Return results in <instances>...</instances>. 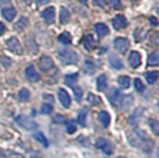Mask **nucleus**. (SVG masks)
<instances>
[{
	"instance_id": "obj_1",
	"label": "nucleus",
	"mask_w": 159,
	"mask_h": 158,
	"mask_svg": "<svg viewBox=\"0 0 159 158\" xmlns=\"http://www.w3.org/2000/svg\"><path fill=\"white\" fill-rule=\"evenodd\" d=\"M128 142L134 146L139 147L144 152H150L153 147V142L143 130H134L128 136Z\"/></svg>"
},
{
	"instance_id": "obj_2",
	"label": "nucleus",
	"mask_w": 159,
	"mask_h": 158,
	"mask_svg": "<svg viewBox=\"0 0 159 158\" xmlns=\"http://www.w3.org/2000/svg\"><path fill=\"white\" fill-rule=\"evenodd\" d=\"M57 57H58V59L61 61V63H63L64 66L76 64L77 61H79L77 53H75L74 50H70V49H62V50H58Z\"/></svg>"
},
{
	"instance_id": "obj_3",
	"label": "nucleus",
	"mask_w": 159,
	"mask_h": 158,
	"mask_svg": "<svg viewBox=\"0 0 159 158\" xmlns=\"http://www.w3.org/2000/svg\"><path fill=\"white\" fill-rule=\"evenodd\" d=\"M17 123L19 124L23 128H25L27 131H33V130H37L38 128V124L36 121H33L32 119H30L26 115H19L16 118Z\"/></svg>"
},
{
	"instance_id": "obj_4",
	"label": "nucleus",
	"mask_w": 159,
	"mask_h": 158,
	"mask_svg": "<svg viewBox=\"0 0 159 158\" xmlns=\"http://www.w3.org/2000/svg\"><path fill=\"white\" fill-rule=\"evenodd\" d=\"M6 45H7V49H8L11 53H16V55H23L21 45H20L19 40H17L16 37H11L10 40H7Z\"/></svg>"
},
{
	"instance_id": "obj_5",
	"label": "nucleus",
	"mask_w": 159,
	"mask_h": 158,
	"mask_svg": "<svg viewBox=\"0 0 159 158\" xmlns=\"http://www.w3.org/2000/svg\"><path fill=\"white\" fill-rule=\"evenodd\" d=\"M96 147H98L99 150H101L103 153H106V155H111L113 152V149H114V146H113L112 143H111L108 139H105V138L98 139V142H96Z\"/></svg>"
},
{
	"instance_id": "obj_6",
	"label": "nucleus",
	"mask_w": 159,
	"mask_h": 158,
	"mask_svg": "<svg viewBox=\"0 0 159 158\" xmlns=\"http://www.w3.org/2000/svg\"><path fill=\"white\" fill-rule=\"evenodd\" d=\"M128 46H129V43H128V40H127L126 38L118 37V38L114 40V48H115L120 53H126L127 49H128Z\"/></svg>"
},
{
	"instance_id": "obj_7",
	"label": "nucleus",
	"mask_w": 159,
	"mask_h": 158,
	"mask_svg": "<svg viewBox=\"0 0 159 158\" xmlns=\"http://www.w3.org/2000/svg\"><path fill=\"white\" fill-rule=\"evenodd\" d=\"M38 67L42 72H48L53 67V61L49 56H43L38 62Z\"/></svg>"
},
{
	"instance_id": "obj_8",
	"label": "nucleus",
	"mask_w": 159,
	"mask_h": 158,
	"mask_svg": "<svg viewBox=\"0 0 159 158\" xmlns=\"http://www.w3.org/2000/svg\"><path fill=\"white\" fill-rule=\"evenodd\" d=\"M107 98L111 101L112 105H116V104L121 102V93H120L119 89L112 88L109 92L107 93Z\"/></svg>"
},
{
	"instance_id": "obj_9",
	"label": "nucleus",
	"mask_w": 159,
	"mask_h": 158,
	"mask_svg": "<svg viewBox=\"0 0 159 158\" xmlns=\"http://www.w3.org/2000/svg\"><path fill=\"white\" fill-rule=\"evenodd\" d=\"M42 17L43 19L45 20V23L48 24H52L55 21V7L50 6L45 8L43 12H42Z\"/></svg>"
},
{
	"instance_id": "obj_10",
	"label": "nucleus",
	"mask_w": 159,
	"mask_h": 158,
	"mask_svg": "<svg viewBox=\"0 0 159 158\" xmlns=\"http://www.w3.org/2000/svg\"><path fill=\"white\" fill-rule=\"evenodd\" d=\"M113 26L115 30H122V29H125V27L128 25V23H127V19L124 17V16H116L114 19H113Z\"/></svg>"
},
{
	"instance_id": "obj_11",
	"label": "nucleus",
	"mask_w": 159,
	"mask_h": 158,
	"mask_svg": "<svg viewBox=\"0 0 159 158\" xmlns=\"http://www.w3.org/2000/svg\"><path fill=\"white\" fill-rule=\"evenodd\" d=\"M25 75H26V79L29 81H31V82H37L39 80V75H38V72H36L33 66H29L25 69Z\"/></svg>"
},
{
	"instance_id": "obj_12",
	"label": "nucleus",
	"mask_w": 159,
	"mask_h": 158,
	"mask_svg": "<svg viewBox=\"0 0 159 158\" xmlns=\"http://www.w3.org/2000/svg\"><path fill=\"white\" fill-rule=\"evenodd\" d=\"M129 64L131 67L133 68H138L140 66V63H141V55H140L138 51H132V53H129Z\"/></svg>"
},
{
	"instance_id": "obj_13",
	"label": "nucleus",
	"mask_w": 159,
	"mask_h": 158,
	"mask_svg": "<svg viewBox=\"0 0 159 158\" xmlns=\"http://www.w3.org/2000/svg\"><path fill=\"white\" fill-rule=\"evenodd\" d=\"M58 99H60L61 104L64 106L66 108L70 107V104H71L70 96H69L68 92H66L64 89H60V91H58Z\"/></svg>"
},
{
	"instance_id": "obj_14",
	"label": "nucleus",
	"mask_w": 159,
	"mask_h": 158,
	"mask_svg": "<svg viewBox=\"0 0 159 158\" xmlns=\"http://www.w3.org/2000/svg\"><path fill=\"white\" fill-rule=\"evenodd\" d=\"M94 29H95V32L99 35V37H105V36H107V35L109 33V29H108V26L105 25L103 23H98V24H95Z\"/></svg>"
},
{
	"instance_id": "obj_15",
	"label": "nucleus",
	"mask_w": 159,
	"mask_h": 158,
	"mask_svg": "<svg viewBox=\"0 0 159 158\" xmlns=\"http://www.w3.org/2000/svg\"><path fill=\"white\" fill-rule=\"evenodd\" d=\"M109 64H111V67L114 68V69H121V68L124 67L122 61H121L116 55H114V53L109 55Z\"/></svg>"
},
{
	"instance_id": "obj_16",
	"label": "nucleus",
	"mask_w": 159,
	"mask_h": 158,
	"mask_svg": "<svg viewBox=\"0 0 159 158\" xmlns=\"http://www.w3.org/2000/svg\"><path fill=\"white\" fill-rule=\"evenodd\" d=\"M143 114H144V108L140 107V108H138V109H135V112L129 117V123H131L132 125L138 124V123L140 121V119H141V117H143Z\"/></svg>"
},
{
	"instance_id": "obj_17",
	"label": "nucleus",
	"mask_w": 159,
	"mask_h": 158,
	"mask_svg": "<svg viewBox=\"0 0 159 158\" xmlns=\"http://www.w3.org/2000/svg\"><path fill=\"white\" fill-rule=\"evenodd\" d=\"M2 17L5 18L6 20H8V21H11V20H13V18L16 17V14H17V12H16V10H14L13 7H5V8H2Z\"/></svg>"
},
{
	"instance_id": "obj_18",
	"label": "nucleus",
	"mask_w": 159,
	"mask_h": 158,
	"mask_svg": "<svg viewBox=\"0 0 159 158\" xmlns=\"http://www.w3.org/2000/svg\"><path fill=\"white\" fill-rule=\"evenodd\" d=\"M83 45L89 51H92L94 48H95V42H94V38L92 35H87L86 37L83 38Z\"/></svg>"
},
{
	"instance_id": "obj_19",
	"label": "nucleus",
	"mask_w": 159,
	"mask_h": 158,
	"mask_svg": "<svg viewBox=\"0 0 159 158\" xmlns=\"http://www.w3.org/2000/svg\"><path fill=\"white\" fill-rule=\"evenodd\" d=\"M70 19V13L66 7H61L60 10V21L61 24H66Z\"/></svg>"
},
{
	"instance_id": "obj_20",
	"label": "nucleus",
	"mask_w": 159,
	"mask_h": 158,
	"mask_svg": "<svg viewBox=\"0 0 159 158\" xmlns=\"http://www.w3.org/2000/svg\"><path fill=\"white\" fill-rule=\"evenodd\" d=\"M99 120L102 125L105 126V127H107V126L109 125V123H111V117H109V114L107 112L102 111V112L99 113Z\"/></svg>"
},
{
	"instance_id": "obj_21",
	"label": "nucleus",
	"mask_w": 159,
	"mask_h": 158,
	"mask_svg": "<svg viewBox=\"0 0 159 158\" xmlns=\"http://www.w3.org/2000/svg\"><path fill=\"white\" fill-rule=\"evenodd\" d=\"M107 86V77L106 75H100L96 80V88L99 91H103Z\"/></svg>"
},
{
	"instance_id": "obj_22",
	"label": "nucleus",
	"mask_w": 159,
	"mask_h": 158,
	"mask_svg": "<svg viewBox=\"0 0 159 158\" xmlns=\"http://www.w3.org/2000/svg\"><path fill=\"white\" fill-rule=\"evenodd\" d=\"M148 64L150 66H159V53L153 51L148 56Z\"/></svg>"
},
{
	"instance_id": "obj_23",
	"label": "nucleus",
	"mask_w": 159,
	"mask_h": 158,
	"mask_svg": "<svg viewBox=\"0 0 159 158\" xmlns=\"http://www.w3.org/2000/svg\"><path fill=\"white\" fill-rule=\"evenodd\" d=\"M145 77H146V81H147L150 85H153V83L158 80L159 72H147V74H146Z\"/></svg>"
},
{
	"instance_id": "obj_24",
	"label": "nucleus",
	"mask_w": 159,
	"mask_h": 158,
	"mask_svg": "<svg viewBox=\"0 0 159 158\" xmlns=\"http://www.w3.org/2000/svg\"><path fill=\"white\" fill-rule=\"evenodd\" d=\"M79 79V75L77 74H70V75H66V83L70 87H75L76 82Z\"/></svg>"
},
{
	"instance_id": "obj_25",
	"label": "nucleus",
	"mask_w": 159,
	"mask_h": 158,
	"mask_svg": "<svg viewBox=\"0 0 159 158\" xmlns=\"http://www.w3.org/2000/svg\"><path fill=\"white\" fill-rule=\"evenodd\" d=\"M58 40H60L62 44L68 45V44H70V43H71V36H70L68 32H63V33H61L60 35Z\"/></svg>"
},
{
	"instance_id": "obj_26",
	"label": "nucleus",
	"mask_w": 159,
	"mask_h": 158,
	"mask_svg": "<svg viewBox=\"0 0 159 158\" xmlns=\"http://www.w3.org/2000/svg\"><path fill=\"white\" fill-rule=\"evenodd\" d=\"M118 82H119V85L121 88H128L129 87V82H131V80H129V77L128 76H120L119 79H118Z\"/></svg>"
},
{
	"instance_id": "obj_27",
	"label": "nucleus",
	"mask_w": 159,
	"mask_h": 158,
	"mask_svg": "<svg viewBox=\"0 0 159 158\" xmlns=\"http://www.w3.org/2000/svg\"><path fill=\"white\" fill-rule=\"evenodd\" d=\"M148 124H150V127H151V130L153 131V133L159 136V121L154 120V119H150Z\"/></svg>"
},
{
	"instance_id": "obj_28",
	"label": "nucleus",
	"mask_w": 159,
	"mask_h": 158,
	"mask_svg": "<svg viewBox=\"0 0 159 158\" xmlns=\"http://www.w3.org/2000/svg\"><path fill=\"white\" fill-rule=\"evenodd\" d=\"M27 25H29V20H27V18L21 17V18L18 20V23L16 24V27H17L18 30H23V29H25Z\"/></svg>"
},
{
	"instance_id": "obj_29",
	"label": "nucleus",
	"mask_w": 159,
	"mask_h": 158,
	"mask_svg": "<svg viewBox=\"0 0 159 158\" xmlns=\"http://www.w3.org/2000/svg\"><path fill=\"white\" fill-rule=\"evenodd\" d=\"M134 87H135V89H137V92L138 93H143L144 91H145V85L141 82V80L140 79L134 80Z\"/></svg>"
},
{
	"instance_id": "obj_30",
	"label": "nucleus",
	"mask_w": 159,
	"mask_h": 158,
	"mask_svg": "<svg viewBox=\"0 0 159 158\" xmlns=\"http://www.w3.org/2000/svg\"><path fill=\"white\" fill-rule=\"evenodd\" d=\"M34 138L37 139L38 142H40L44 146H48V145H49V142H48V139L45 138V136H44L43 133H40V132H38L37 134H34Z\"/></svg>"
},
{
	"instance_id": "obj_31",
	"label": "nucleus",
	"mask_w": 159,
	"mask_h": 158,
	"mask_svg": "<svg viewBox=\"0 0 159 158\" xmlns=\"http://www.w3.org/2000/svg\"><path fill=\"white\" fill-rule=\"evenodd\" d=\"M18 96H19L20 101H27L29 98H30V92L24 88V89H21L19 92V95H18Z\"/></svg>"
},
{
	"instance_id": "obj_32",
	"label": "nucleus",
	"mask_w": 159,
	"mask_h": 158,
	"mask_svg": "<svg viewBox=\"0 0 159 158\" xmlns=\"http://www.w3.org/2000/svg\"><path fill=\"white\" fill-rule=\"evenodd\" d=\"M86 118H87V109H82L79 113V123L81 125H86Z\"/></svg>"
},
{
	"instance_id": "obj_33",
	"label": "nucleus",
	"mask_w": 159,
	"mask_h": 158,
	"mask_svg": "<svg viewBox=\"0 0 159 158\" xmlns=\"http://www.w3.org/2000/svg\"><path fill=\"white\" fill-rule=\"evenodd\" d=\"M0 63L5 68H8L12 64V59L10 58V57H6V56H0Z\"/></svg>"
},
{
	"instance_id": "obj_34",
	"label": "nucleus",
	"mask_w": 159,
	"mask_h": 158,
	"mask_svg": "<svg viewBox=\"0 0 159 158\" xmlns=\"http://www.w3.org/2000/svg\"><path fill=\"white\" fill-rule=\"evenodd\" d=\"M94 69H95V68H94L93 63H92L90 61H88V59H87L86 64H84V70L87 72V74H93Z\"/></svg>"
},
{
	"instance_id": "obj_35",
	"label": "nucleus",
	"mask_w": 159,
	"mask_h": 158,
	"mask_svg": "<svg viewBox=\"0 0 159 158\" xmlns=\"http://www.w3.org/2000/svg\"><path fill=\"white\" fill-rule=\"evenodd\" d=\"M88 101H89L92 105H99L100 102H101V99L98 98V96H94L93 94H89V95H88Z\"/></svg>"
},
{
	"instance_id": "obj_36",
	"label": "nucleus",
	"mask_w": 159,
	"mask_h": 158,
	"mask_svg": "<svg viewBox=\"0 0 159 158\" xmlns=\"http://www.w3.org/2000/svg\"><path fill=\"white\" fill-rule=\"evenodd\" d=\"M40 112L43 113V114H50V113L52 112V106L44 104V105L42 106V108H40Z\"/></svg>"
},
{
	"instance_id": "obj_37",
	"label": "nucleus",
	"mask_w": 159,
	"mask_h": 158,
	"mask_svg": "<svg viewBox=\"0 0 159 158\" xmlns=\"http://www.w3.org/2000/svg\"><path fill=\"white\" fill-rule=\"evenodd\" d=\"M66 131H68V133H74V132L76 131V125H75L74 121H68V124H66Z\"/></svg>"
},
{
	"instance_id": "obj_38",
	"label": "nucleus",
	"mask_w": 159,
	"mask_h": 158,
	"mask_svg": "<svg viewBox=\"0 0 159 158\" xmlns=\"http://www.w3.org/2000/svg\"><path fill=\"white\" fill-rule=\"evenodd\" d=\"M74 88V94H75V98H76V100L77 101H80L81 100V98H82V89L80 88V87H73Z\"/></svg>"
},
{
	"instance_id": "obj_39",
	"label": "nucleus",
	"mask_w": 159,
	"mask_h": 158,
	"mask_svg": "<svg viewBox=\"0 0 159 158\" xmlns=\"http://www.w3.org/2000/svg\"><path fill=\"white\" fill-rule=\"evenodd\" d=\"M109 4H111V6H112L113 8H115V10L122 7V4H121L120 0H109Z\"/></svg>"
},
{
	"instance_id": "obj_40",
	"label": "nucleus",
	"mask_w": 159,
	"mask_h": 158,
	"mask_svg": "<svg viewBox=\"0 0 159 158\" xmlns=\"http://www.w3.org/2000/svg\"><path fill=\"white\" fill-rule=\"evenodd\" d=\"M6 155H7V158H24L23 155H19V153L13 151H6Z\"/></svg>"
},
{
	"instance_id": "obj_41",
	"label": "nucleus",
	"mask_w": 159,
	"mask_h": 158,
	"mask_svg": "<svg viewBox=\"0 0 159 158\" xmlns=\"http://www.w3.org/2000/svg\"><path fill=\"white\" fill-rule=\"evenodd\" d=\"M93 4L95 6H100L103 7L106 5V0H93Z\"/></svg>"
},
{
	"instance_id": "obj_42",
	"label": "nucleus",
	"mask_w": 159,
	"mask_h": 158,
	"mask_svg": "<svg viewBox=\"0 0 159 158\" xmlns=\"http://www.w3.org/2000/svg\"><path fill=\"white\" fill-rule=\"evenodd\" d=\"M53 120H55L56 123H63V121L66 120V118H64L63 115H56V117L53 118Z\"/></svg>"
},
{
	"instance_id": "obj_43",
	"label": "nucleus",
	"mask_w": 159,
	"mask_h": 158,
	"mask_svg": "<svg viewBox=\"0 0 159 158\" xmlns=\"http://www.w3.org/2000/svg\"><path fill=\"white\" fill-rule=\"evenodd\" d=\"M150 23H151V25H153V26H157L158 25V20L156 19V18H153V17L150 18Z\"/></svg>"
},
{
	"instance_id": "obj_44",
	"label": "nucleus",
	"mask_w": 159,
	"mask_h": 158,
	"mask_svg": "<svg viewBox=\"0 0 159 158\" xmlns=\"http://www.w3.org/2000/svg\"><path fill=\"white\" fill-rule=\"evenodd\" d=\"M4 32H5V25H4L2 23H0V36Z\"/></svg>"
},
{
	"instance_id": "obj_45",
	"label": "nucleus",
	"mask_w": 159,
	"mask_h": 158,
	"mask_svg": "<svg viewBox=\"0 0 159 158\" xmlns=\"http://www.w3.org/2000/svg\"><path fill=\"white\" fill-rule=\"evenodd\" d=\"M0 158H7L6 151H2L1 149H0Z\"/></svg>"
},
{
	"instance_id": "obj_46",
	"label": "nucleus",
	"mask_w": 159,
	"mask_h": 158,
	"mask_svg": "<svg viewBox=\"0 0 159 158\" xmlns=\"http://www.w3.org/2000/svg\"><path fill=\"white\" fill-rule=\"evenodd\" d=\"M49 0H36V2L38 4V5H44V4H47Z\"/></svg>"
},
{
	"instance_id": "obj_47",
	"label": "nucleus",
	"mask_w": 159,
	"mask_h": 158,
	"mask_svg": "<svg viewBox=\"0 0 159 158\" xmlns=\"http://www.w3.org/2000/svg\"><path fill=\"white\" fill-rule=\"evenodd\" d=\"M44 99H49V100H51V101H52L53 98L51 96V95H44Z\"/></svg>"
},
{
	"instance_id": "obj_48",
	"label": "nucleus",
	"mask_w": 159,
	"mask_h": 158,
	"mask_svg": "<svg viewBox=\"0 0 159 158\" xmlns=\"http://www.w3.org/2000/svg\"><path fill=\"white\" fill-rule=\"evenodd\" d=\"M80 2H82V4H87V0H79Z\"/></svg>"
},
{
	"instance_id": "obj_49",
	"label": "nucleus",
	"mask_w": 159,
	"mask_h": 158,
	"mask_svg": "<svg viewBox=\"0 0 159 158\" xmlns=\"http://www.w3.org/2000/svg\"><path fill=\"white\" fill-rule=\"evenodd\" d=\"M24 1H25L26 4H31V1H32V0H24Z\"/></svg>"
},
{
	"instance_id": "obj_50",
	"label": "nucleus",
	"mask_w": 159,
	"mask_h": 158,
	"mask_svg": "<svg viewBox=\"0 0 159 158\" xmlns=\"http://www.w3.org/2000/svg\"><path fill=\"white\" fill-rule=\"evenodd\" d=\"M158 158H159V149H158Z\"/></svg>"
},
{
	"instance_id": "obj_51",
	"label": "nucleus",
	"mask_w": 159,
	"mask_h": 158,
	"mask_svg": "<svg viewBox=\"0 0 159 158\" xmlns=\"http://www.w3.org/2000/svg\"><path fill=\"white\" fill-rule=\"evenodd\" d=\"M118 158H126V157H118Z\"/></svg>"
}]
</instances>
